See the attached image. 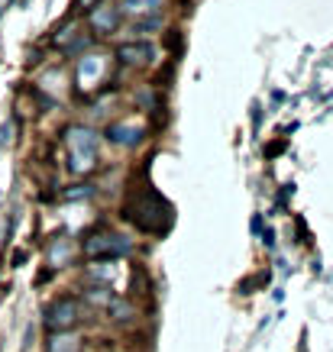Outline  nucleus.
<instances>
[{"label": "nucleus", "mask_w": 333, "mask_h": 352, "mask_svg": "<svg viewBox=\"0 0 333 352\" xmlns=\"http://www.w3.org/2000/svg\"><path fill=\"white\" fill-rule=\"evenodd\" d=\"M159 201H162V194H155L152 188H149V191L133 194V197L123 204V217H127V220H133L142 233H165V226L155 220V214H159L162 220H172V207H169V204H162V207H155V210H152V204H159Z\"/></svg>", "instance_id": "nucleus-1"}, {"label": "nucleus", "mask_w": 333, "mask_h": 352, "mask_svg": "<svg viewBox=\"0 0 333 352\" xmlns=\"http://www.w3.org/2000/svg\"><path fill=\"white\" fill-rule=\"evenodd\" d=\"M78 323V300L72 298H58L45 307V327L52 333H62V330H72Z\"/></svg>", "instance_id": "nucleus-2"}, {"label": "nucleus", "mask_w": 333, "mask_h": 352, "mask_svg": "<svg viewBox=\"0 0 333 352\" xmlns=\"http://www.w3.org/2000/svg\"><path fill=\"white\" fill-rule=\"evenodd\" d=\"M129 252V243L123 236H114V233H104V236H94L87 239V256L94 258H120Z\"/></svg>", "instance_id": "nucleus-3"}]
</instances>
